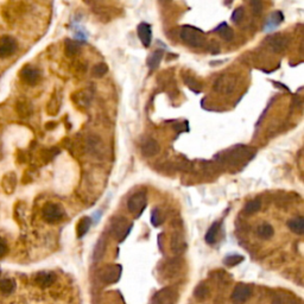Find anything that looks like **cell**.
<instances>
[{
  "label": "cell",
  "instance_id": "6da1fadb",
  "mask_svg": "<svg viewBox=\"0 0 304 304\" xmlns=\"http://www.w3.org/2000/svg\"><path fill=\"white\" fill-rule=\"evenodd\" d=\"M180 36L181 39H182L187 45H189V47L192 48H201L203 47L205 43L203 31H201V30L195 26L184 25L182 29H181Z\"/></svg>",
  "mask_w": 304,
  "mask_h": 304
},
{
  "label": "cell",
  "instance_id": "7a4b0ae2",
  "mask_svg": "<svg viewBox=\"0 0 304 304\" xmlns=\"http://www.w3.org/2000/svg\"><path fill=\"white\" fill-rule=\"evenodd\" d=\"M132 226L133 225L128 222L126 217L116 216L113 217L112 221H110V232L118 239L119 242H121L128 235V233L132 229Z\"/></svg>",
  "mask_w": 304,
  "mask_h": 304
},
{
  "label": "cell",
  "instance_id": "3957f363",
  "mask_svg": "<svg viewBox=\"0 0 304 304\" xmlns=\"http://www.w3.org/2000/svg\"><path fill=\"white\" fill-rule=\"evenodd\" d=\"M64 215H66V213H64L62 205L53 203V202H49V203L44 204L42 209L43 219H44L45 222L50 223V225L61 222L63 220Z\"/></svg>",
  "mask_w": 304,
  "mask_h": 304
},
{
  "label": "cell",
  "instance_id": "277c9868",
  "mask_svg": "<svg viewBox=\"0 0 304 304\" xmlns=\"http://www.w3.org/2000/svg\"><path fill=\"white\" fill-rule=\"evenodd\" d=\"M146 204H147V198L145 192L134 193L127 201L128 211L133 215H136L137 217L140 216V214H142L144 209H145Z\"/></svg>",
  "mask_w": 304,
  "mask_h": 304
},
{
  "label": "cell",
  "instance_id": "5b68a950",
  "mask_svg": "<svg viewBox=\"0 0 304 304\" xmlns=\"http://www.w3.org/2000/svg\"><path fill=\"white\" fill-rule=\"evenodd\" d=\"M236 87V78L233 75H221L214 82V91L221 94H232Z\"/></svg>",
  "mask_w": 304,
  "mask_h": 304
},
{
  "label": "cell",
  "instance_id": "8992f818",
  "mask_svg": "<svg viewBox=\"0 0 304 304\" xmlns=\"http://www.w3.org/2000/svg\"><path fill=\"white\" fill-rule=\"evenodd\" d=\"M18 48L17 41L11 36L0 37V58L10 57L16 53Z\"/></svg>",
  "mask_w": 304,
  "mask_h": 304
},
{
  "label": "cell",
  "instance_id": "52a82bcc",
  "mask_svg": "<svg viewBox=\"0 0 304 304\" xmlns=\"http://www.w3.org/2000/svg\"><path fill=\"white\" fill-rule=\"evenodd\" d=\"M121 266L120 265H107L101 270L100 277L107 284H112L118 282L121 276Z\"/></svg>",
  "mask_w": 304,
  "mask_h": 304
},
{
  "label": "cell",
  "instance_id": "ba28073f",
  "mask_svg": "<svg viewBox=\"0 0 304 304\" xmlns=\"http://www.w3.org/2000/svg\"><path fill=\"white\" fill-rule=\"evenodd\" d=\"M268 45L270 50H272L276 54H279L288 48L289 38L283 33H276V35L269 37Z\"/></svg>",
  "mask_w": 304,
  "mask_h": 304
},
{
  "label": "cell",
  "instance_id": "9c48e42d",
  "mask_svg": "<svg viewBox=\"0 0 304 304\" xmlns=\"http://www.w3.org/2000/svg\"><path fill=\"white\" fill-rule=\"evenodd\" d=\"M19 75L20 79L23 80V82H25L26 85L30 86L37 85V82H38L39 79H41V73H39V70L31 66L24 67V68L20 70Z\"/></svg>",
  "mask_w": 304,
  "mask_h": 304
},
{
  "label": "cell",
  "instance_id": "30bf717a",
  "mask_svg": "<svg viewBox=\"0 0 304 304\" xmlns=\"http://www.w3.org/2000/svg\"><path fill=\"white\" fill-rule=\"evenodd\" d=\"M177 295L171 289H163L153 296L152 304H175Z\"/></svg>",
  "mask_w": 304,
  "mask_h": 304
},
{
  "label": "cell",
  "instance_id": "8fae6325",
  "mask_svg": "<svg viewBox=\"0 0 304 304\" xmlns=\"http://www.w3.org/2000/svg\"><path fill=\"white\" fill-rule=\"evenodd\" d=\"M159 150H161L159 144L153 138H145L140 145V151H142L144 157H153V156L157 155Z\"/></svg>",
  "mask_w": 304,
  "mask_h": 304
},
{
  "label": "cell",
  "instance_id": "7c38bea8",
  "mask_svg": "<svg viewBox=\"0 0 304 304\" xmlns=\"http://www.w3.org/2000/svg\"><path fill=\"white\" fill-rule=\"evenodd\" d=\"M138 37H139L140 42L145 48H149L152 41V29L151 25L147 23H140L137 27Z\"/></svg>",
  "mask_w": 304,
  "mask_h": 304
},
{
  "label": "cell",
  "instance_id": "4fadbf2b",
  "mask_svg": "<svg viewBox=\"0 0 304 304\" xmlns=\"http://www.w3.org/2000/svg\"><path fill=\"white\" fill-rule=\"evenodd\" d=\"M252 294L251 288L246 284H238L232 294V300L236 303H244L250 299Z\"/></svg>",
  "mask_w": 304,
  "mask_h": 304
},
{
  "label": "cell",
  "instance_id": "5bb4252c",
  "mask_svg": "<svg viewBox=\"0 0 304 304\" xmlns=\"http://www.w3.org/2000/svg\"><path fill=\"white\" fill-rule=\"evenodd\" d=\"M56 281V276L53 272L48 271H42L38 272L35 276V282L37 285H39L41 288H49L51 287Z\"/></svg>",
  "mask_w": 304,
  "mask_h": 304
},
{
  "label": "cell",
  "instance_id": "9a60e30c",
  "mask_svg": "<svg viewBox=\"0 0 304 304\" xmlns=\"http://www.w3.org/2000/svg\"><path fill=\"white\" fill-rule=\"evenodd\" d=\"M87 145H88V150H90L91 153H93L94 156H99V153H103L102 140H101L99 137L95 136L88 138Z\"/></svg>",
  "mask_w": 304,
  "mask_h": 304
},
{
  "label": "cell",
  "instance_id": "2e32d148",
  "mask_svg": "<svg viewBox=\"0 0 304 304\" xmlns=\"http://www.w3.org/2000/svg\"><path fill=\"white\" fill-rule=\"evenodd\" d=\"M288 227L290 228L291 232H294L295 234L302 235L304 233V220L303 216H297L294 219L289 220Z\"/></svg>",
  "mask_w": 304,
  "mask_h": 304
},
{
  "label": "cell",
  "instance_id": "e0dca14e",
  "mask_svg": "<svg viewBox=\"0 0 304 304\" xmlns=\"http://www.w3.org/2000/svg\"><path fill=\"white\" fill-rule=\"evenodd\" d=\"M273 234H275V229H273V227L270 223H262L260 226H258L257 235L260 239L269 240V239L272 238Z\"/></svg>",
  "mask_w": 304,
  "mask_h": 304
},
{
  "label": "cell",
  "instance_id": "ac0fdd59",
  "mask_svg": "<svg viewBox=\"0 0 304 304\" xmlns=\"http://www.w3.org/2000/svg\"><path fill=\"white\" fill-rule=\"evenodd\" d=\"M92 226V219L88 216L82 217L81 220L79 221L78 226H76V232H78V236L80 239L84 238V236L87 234L88 231H90Z\"/></svg>",
  "mask_w": 304,
  "mask_h": 304
},
{
  "label": "cell",
  "instance_id": "d6986e66",
  "mask_svg": "<svg viewBox=\"0 0 304 304\" xmlns=\"http://www.w3.org/2000/svg\"><path fill=\"white\" fill-rule=\"evenodd\" d=\"M16 184H17V179H16V175L13 173L7 174L6 176L2 179V188L7 194H11L12 192H13L14 188H16Z\"/></svg>",
  "mask_w": 304,
  "mask_h": 304
},
{
  "label": "cell",
  "instance_id": "ffe728a7",
  "mask_svg": "<svg viewBox=\"0 0 304 304\" xmlns=\"http://www.w3.org/2000/svg\"><path fill=\"white\" fill-rule=\"evenodd\" d=\"M171 250L174 253H181L186 250V241L181 234H174L171 238Z\"/></svg>",
  "mask_w": 304,
  "mask_h": 304
},
{
  "label": "cell",
  "instance_id": "44dd1931",
  "mask_svg": "<svg viewBox=\"0 0 304 304\" xmlns=\"http://www.w3.org/2000/svg\"><path fill=\"white\" fill-rule=\"evenodd\" d=\"M283 19H284V16L281 11L273 12V13L271 14V17L269 18L268 23H266L265 30H266V31H270V30H272L275 26L279 25V24L283 21Z\"/></svg>",
  "mask_w": 304,
  "mask_h": 304
},
{
  "label": "cell",
  "instance_id": "7402d4cb",
  "mask_svg": "<svg viewBox=\"0 0 304 304\" xmlns=\"http://www.w3.org/2000/svg\"><path fill=\"white\" fill-rule=\"evenodd\" d=\"M220 228V222H213V225H211L209 228H208L207 233H205V242L209 245L215 244V241H216V236H217V232H219Z\"/></svg>",
  "mask_w": 304,
  "mask_h": 304
},
{
  "label": "cell",
  "instance_id": "603a6c76",
  "mask_svg": "<svg viewBox=\"0 0 304 304\" xmlns=\"http://www.w3.org/2000/svg\"><path fill=\"white\" fill-rule=\"evenodd\" d=\"M215 32L219 33L225 41H232V39L234 38V31H233V29H231L226 23L220 24V25L216 27V30H215Z\"/></svg>",
  "mask_w": 304,
  "mask_h": 304
},
{
  "label": "cell",
  "instance_id": "cb8c5ba5",
  "mask_svg": "<svg viewBox=\"0 0 304 304\" xmlns=\"http://www.w3.org/2000/svg\"><path fill=\"white\" fill-rule=\"evenodd\" d=\"M163 60V51L162 50H156L150 55L147 58V66L150 69H156L161 64Z\"/></svg>",
  "mask_w": 304,
  "mask_h": 304
},
{
  "label": "cell",
  "instance_id": "d4e9b609",
  "mask_svg": "<svg viewBox=\"0 0 304 304\" xmlns=\"http://www.w3.org/2000/svg\"><path fill=\"white\" fill-rule=\"evenodd\" d=\"M16 289V282L13 279L5 278L0 281V291L5 295H10Z\"/></svg>",
  "mask_w": 304,
  "mask_h": 304
},
{
  "label": "cell",
  "instance_id": "484cf974",
  "mask_svg": "<svg viewBox=\"0 0 304 304\" xmlns=\"http://www.w3.org/2000/svg\"><path fill=\"white\" fill-rule=\"evenodd\" d=\"M105 250H106V241H105V239L101 238L98 240L97 245H95V247H94L93 258L95 262H99L101 258L103 257V254H105Z\"/></svg>",
  "mask_w": 304,
  "mask_h": 304
},
{
  "label": "cell",
  "instance_id": "4316f807",
  "mask_svg": "<svg viewBox=\"0 0 304 304\" xmlns=\"http://www.w3.org/2000/svg\"><path fill=\"white\" fill-rule=\"evenodd\" d=\"M260 207H262V202H260V200H251V201H248L246 204H245L244 207V211L248 215L257 213L258 210L260 209Z\"/></svg>",
  "mask_w": 304,
  "mask_h": 304
},
{
  "label": "cell",
  "instance_id": "83f0119b",
  "mask_svg": "<svg viewBox=\"0 0 304 304\" xmlns=\"http://www.w3.org/2000/svg\"><path fill=\"white\" fill-rule=\"evenodd\" d=\"M64 44H66V54L68 55L69 57H73L75 56L76 54H79L80 45L78 42L72 41V39H67V41L64 42Z\"/></svg>",
  "mask_w": 304,
  "mask_h": 304
},
{
  "label": "cell",
  "instance_id": "f1b7e54d",
  "mask_svg": "<svg viewBox=\"0 0 304 304\" xmlns=\"http://www.w3.org/2000/svg\"><path fill=\"white\" fill-rule=\"evenodd\" d=\"M241 262H244V257L240 256V254H231V256H227L223 259V264L229 266V268H233V266L238 265Z\"/></svg>",
  "mask_w": 304,
  "mask_h": 304
},
{
  "label": "cell",
  "instance_id": "f546056e",
  "mask_svg": "<svg viewBox=\"0 0 304 304\" xmlns=\"http://www.w3.org/2000/svg\"><path fill=\"white\" fill-rule=\"evenodd\" d=\"M17 112L19 113L20 116H27L31 113V106L30 103H26L25 101H19L17 103Z\"/></svg>",
  "mask_w": 304,
  "mask_h": 304
},
{
  "label": "cell",
  "instance_id": "4dcf8cb0",
  "mask_svg": "<svg viewBox=\"0 0 304 304\" xmlns=\"http://www.w3.org/2000/svg\"><path fill=\"white\" fill-rule=\"evenodd\" d=\"M107 70H108V68H107V64L105 63H99L97 64V66H94L93 68V76H95V78H102L103 75L107 73Z\"/></svg>",
  "mask_w": 304,
  "mask_h": 304
},
{
  "label": "cell",
  "instance_id": "1f68e13d",
  "mask_svg": "<svg viewBox=\"0 0 304 304\" xmlns=\"http://www.w3.org/2000/svg\"><path fill=\"white\" fill-rule=\"evenodd\" d=\"M184 81H186V84L188 85V87L190 90H193L194 92H201V84H200L199 81H196V80L193 78V76H189V78L184 79Z\"/></svg>",
  "mask_w": 304,
  "mask_h": 304
},
{
  "label": "cell",
  "instance_id": "d6a6232c",
  "mask_svg": "<svg viewBox=\"0 0 304 304\" xmlns=\"http://www.w3.org/2000/svg\"><path fill=\"white\" fill-rule=\"evenodd\" d=\"M163 222V217L161 215V211H159L158 208H155L151 211V223L155 227H158Z\"/></svg>",
  "mask_w": 304,
  "mask_h": 304
},
{
  "label": "cell",
  "instance_id": "836d02e7",
  "mask_svg": "<svg viewBox=\"0 0 304 304\" xmlns=\"http://www.w3.org/2000/svg\"><path fill=\"white\" fill-rule=\"evenodd\" d=\"M244 16H245L244 7H238V8H235L234 12H233L232 20L234 21V23H240V21L244 19Z\"/></svg>",
  "mask_w": 304,
  "mask_h": 304
},
{
  "label": "cell",
  "instance_id": "e575fe53",
  "mask_svg": "<svg viewBox=\"0 0 304 304\" xmlns=\"http://www.w3.org/2000/svg\"><path fill=\"white\" fill-rule=\"evenodd\" d=\"M207 295H208V288L205 287L203 283L198 285V288H196L195 290V296L200 300H203Z\"/></svg>",
  "mask_w": 304,
  "mask_h": 304
},
{
  "label": "cell",
  "instance_id": "d590c367",
  "mask_svg": "<svg viewBox=\"0 0 304 304\" xmlns=\"http://www.w3.org/2000/svg\"><path fill=\"white\" fill-rule=\"evenodd\" d=\"M252 11H253L254 14H257V16H259L260 13L263 12V2L259 1V0H254V1L250 2Z\"/></svg>",
  "mask_w": 304,
  "mask_h": 304
},
{
  "label": "cell",
  "instance_id": "8d00e7d4",
  "mask_svg": "<svg viewBox=\"0 0 304 304\" xmlns=\"http://www.w3.org/2000/svg\"><path fill=\"white\" fill-rule=\"evenodd\" d=\"M7 251H8L7 242H6L2 238H0V258L4 257L5 254L7 253Z\"/></svg>",
  "mask_w": 304,
  "mask_h": 304
}]
</instances>
